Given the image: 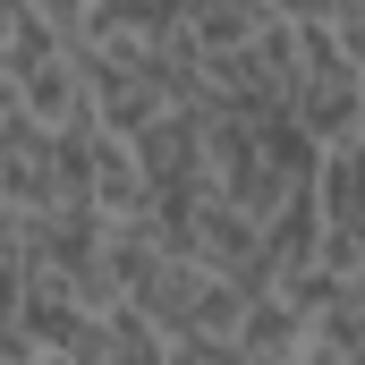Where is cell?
<instances>
[{"label":"cell","instance_id":"cell-5","mask_svg":"<svg viewBox=\"0 0 365 365\" xmlns=\"http://www.w3.org/2000/svg\"><path fill=\"white\" fill-rule=\"evenodd\" d=\"M77 34L110 43V51H170V43H187V0H93Z\"/></svg>","mask_w":365,"mask_h":365},{"label":"cell","instance_id":"cell-4","mask_svg":"<svg viewBox=\"0 0 365 365\" xmlns=\"http://www.w3.org/2000/svg\"><path fill=\"white\" fill-rule=\"evenodd\" d=\"M68 51H77V26H60L51 9H34V0L0 9V86H26V77L60 68Z\"/></svg>","mask_w":365,"mask_h":365},{"label":"cell","instance_id":"cell-1","mask_svg":"<svg viewBox=\"0 0 365 365\" xmlns=\"http://www.w3.org/2000/svg\"><path fill=\"white\" fill-rule=\"evenodd\" d=\"M314 179H323V145L289 110H204V187L247 221L272 230L280 212L314 204Z\"/></svg>","mask_w":365,"mask_h":365},{"label":"cell","instance_id":"cell-6","mask_svg":"<svg viewBox=\"0 0 365 365\" xmlns=\"http://www.w3.org/2000/svg\"><path fill=\"white\" fill-rule=\"evenodd\" d=\"M93 212H110V221H145L153 212V170H145V153L128 136L93 145Z\"/></svg>","mask_w":365,"mask_h":365},{"label":"cell","instance_id":"cell-8","mask_svg":"<svg viewBox=\"0 0 365 365\" xmlns=\"http://www.w3.org/2000/svg\"><path fill=\"white\" fill-rule=\"evenodd\" d=\"M34 9H51L60 26H86V17H93V0H34Z\"/></svg>","mask_w":365,"mask_h":365},{"label":"cell","instance_id":"cell-3","mask_svg":"<svg viewBox=\"0 0 365 365\" xmlns=\"http://www.w3.org/2000/svg\"><path fill=\"white\" fill-rule=\"evenodd\" d=\"M289 119L314 145L365 136V68H357V51L331 26H306V17H297V60H289Z\"/></svg>","mask_w":365,"mask_h":365},{"label":"cell","instance_id":"cell-2","mask_svg":"<svg viewBox=\"0 0 365 365\" xmlns=\"http://www.w3.org/2000/svg\"><path fill=\"white\" fill-rule=\"evenodd\" d=\"M93 145L102 128H34L26 110H0V212L93 204Z\"/></svg>","mask_w":365,"mask_h":365},{"label":"cell","instance_id":"cell-7","mask_svg":"<svg viewBox=\"0 0 365 365\" xmlns=\"http://www.w3.org/2000/svg\"><path fill=\"white\" fill-rule=\"evenodd\" d=\"M77 365H170V331L153 314H136V306H102V323H93Z\"/></svg>","mask_w":365,"mask_h":365}]
</instances>
